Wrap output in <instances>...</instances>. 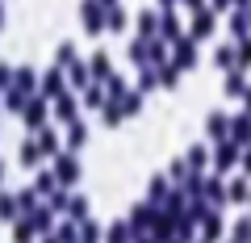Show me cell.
Listing matches in <instances>:
<instances>
[{"label": "cell", "instance_id": "13", "mask_svg": "<svg viewBox=\"0 0 251 243\" xmlns=\"http://www.w3.org/2000/svg\"><path fill=\"white\" fill-rule=\"evenodd\" d=\"M247 63H251V42H243L239 46V67H247Z\"/></svg>", "mask_w": 251, "mask_h": 243}, {"label": "cell", "instance_id": "3", "mask_svg": "<svg viewBox=\"0 0 251 243\" xmlns=\"http://www.w3.org/2000/svg\"><path fill=\"white\" fill-rule=\"evenodd\" d=\"M226 97H247V84H243V76H239V67H234V72L226 76Z\"/></svg>", "mask_w": 251, "mask_h": 243}, {"label": "cell", "instance_id": "7", "mask_svg": "<svg viewBox=\"0 0 251 243\" xmlns=\"http://www.w3.org/2000/svg\"><path fill=\"white\" fill-rule=\"evenodd\" d=\"M209 29H214V17H209V13H201V17L193 21V34H197V38H205Z\"/></svg>", "mask_w": 251, "mask_h": 243}, {"label": "cell", "instance_id": "12", "mask_svg": "<svg viewBox=\"0 0 251 243\" xmlns=\"http://www.w3.org/2000/svg\"><path fill=\"white\" fill-rule=\"evenodd\" d=\"M92 72H97V76L109 72V59H105V54H97V59H92Z\"/></svg>", "mask_w": 251, "mask_h": 243}, {"label": "cell", "instance_id": "8", "mask_svg": "<svg viewBox=\"0 0 251 243\" xmlns=\"http://www.w3.org/2000/svg\"><path fill=\"white\" fill-rule=\"evenodd\" d=\"M193 59H197V54H193V46H180V51H176V67H193Z\"/></svg>", "mask_w": 251, "mask_h": 243}, {"label": "cell", "instance_id": "11", "mask_svg": "<svg viewBox=\"0 0 251 243\" xmlns=\"http://www.w3.org/2000/svg\"><path fill=\"white\" fill-rule=\"evenodd\" d=\"M59 176H63V180H75V163L63 160V163H59Z\"/></svg>", "mask_w": 251, "mask_h": 243}, {"label": "cell", "instance_id": "14", "mask_svg": "<svg viewBox=\"0 0 251 243\" xmlns=\"http://www.w3.org/2000/svg\"><path fill=\"white\" fill-rule=\"evenodd\" d=\"M105 26H113V29H122V26H126V17H122V13L113 9V13H109V21H105Z\"/></svg>", "mask_w": 251, "mask_h": 243}, {"label": "cell", "instance_id": "4", "mask_svg": "<svg viewBox=\"0 0 251 243\" xmlns=\"http://www.w3.org/2000/svg\"><path fill=\"white\" fill-rule=\"evenodd\" d=\"M201 222H205V226H201V235H205V239H218V235H222V222H218V214H205Z\"/></svg>", "mask_w": 251, "mask_h": 243}, {"label": "cell", "instance_id": "2", "mask_svg": "<svg viewBox=\"0 0 251 243\" xmlns=\"http://www.w3.org/2000/svg\"><path fill=\"white\" fill-rule=\"evenodd\" d=\"M230 135H234V143H247V138H251V113L234 117V126H230Z\"/></svg>", "mask_w": 251, "mask_h": 243}, {"label": "cell", "instance_id": "10", "mask_svg": "<svg viewBox=\"0 0 251 243\" xmlns=\"http://www.w3.org/2000/svg\"><path fill=\"white\" fill-rule=\"evenodd\" d=\"M188 168H205V147H193L188 151Z\"/></svg>", "mask_w": 251, "mask_h": 243}, {"label": "cell", "instance_id": "9", "mask_svg": "<svg viewBox=\"0 0 251 243\" xmlns=\"http://www.w3.org/2000/svg\"><path fill=\"white\" fill-rule=\"evenodd\" d=\"M251 239V218H243L239 226H234V243H247Z\"/></svg>", "mask_w": 251, "mask_h": 243}, {"label": "cell", "instance_id": "1", "mask_svg": "<svg viewBox=\"0 0 251 243\" xmlns=\"http://www.w3.org/2000/svg\"><path fill=\"white\" fill-rule=\"evenodd\" d=\"M239 155H243V151H239V143H234V138H222V147H218V160H214V163L226 172L234 160H239Z\"/></svg>", "mask_w": 251, "mask_h": 243}, {"label": "cell", "instance_id": "15", "mask_svg": "<svg viewBox=\"0 0 251 243\" xmlns=\"http://www.w3.org/2000/svg\"><path fill=\"white\" fill-rule=\"evenodd\" d=\"M247 113H251V88H247Z\"/></svg>", "mask_w": 251, "mask_h": 243}, {"label": "cell", "instance_id": "5", "mask_svg": "<svg viewBox=\"0 0 251 243\" xmlns=\"http://www.w3.org/2000/svg\"><path fill=\"white\" fill-rule=\"evenodd\" d=\"M209 138H226V117L222 113H209Z\"/></svg>", "mask_w": 251, "mask_h": 243}, {"label": "cell", "instance_id": "6", "mask_svg": "<svg viewBox=\"0 0 251 243\" xmlns=\"http://www.w3.org/2000/svg\"><path fill=\"white\" fill-rule=\"evenodd\" d=\"M226 197H234V201H247V197H251V189H247V180H234L230 189H226Z\"/></svg>", "mask_w": 251, "mask_h": 243}]
</instances>
